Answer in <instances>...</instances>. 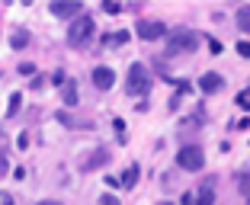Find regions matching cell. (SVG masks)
Wrapping results in <instances>:
<instances>
[{
    "mask_svg": "<svg viewBox=\"0 0 250 205\" xmlns=\"http://www.w3.org/2000/svg\"><path fill=\"white\" fill-rule=\"evenodd\" d=\"M52 13L61 16V20H67V16H81V0H55Z\"/></svg>",
    "mask_w": 250,
    "mask_h": 205,
    "instance_id": "obj_6",
    "label": "cell"
},
{
    "mask_svg": "<svg viewBox=\"0 0 250 205\" xmlns=\"http://www.w3.org/2000/svg\"><path fill=\"white\" fill-rule=\"evenodd\" d=\"M167 36V26L157 20H141L138 22V39H145V42H154V39H164Z\"/></svg>",
    "mask_w": 250,
    "mask_h": 205,
    "instance_id": "obj_5",
    "label": "cell"
},
{
    "mask_svg": "<svg viewBox=\"0 0 250 205\" xmlns=\"http://www.w3.org/2000/svg\"><path fill=\"white\" fill-rule=\"evenodd\" d=\"M202 164H206V154H202V147H196V144H186V147H180L177 151V167H183V170H202Z\"/></svg>",
    "mask_w": 250,
    "mask_h": 205,
    "instance_id": "obj_4",
    "label": "cell"
},
{
    "mask_svg": "<svg viewBox=\"0 0 250 205\" xmlns=\"http://www.w3.org/2000/svg\"><path fill=\"white\" fill-rule=\"evenodd\" d=\"M237 106H241V109H250V90H241V93H237Z\"/></svg>",
    "mask_w": 250,
    "mask_h": 205,
    "instance_id": "obj_17",
    "label": "cell"
},
{
    "mask_svg": "<svg viewBox=\"0 0 250 205\" xmlns=\"http://www.w3.org/2000/svg\"><path fill=\"white\" fill-rule=\"evenodd\" d=\"M112 83H116V74H112V67H96V71H93V87H96V90H109Z\"/></svg>",
    "mask_w": 250,
    "mask_h": 205,
    "instance_id": "obj_8",
    "label": "cell"
},
{
    "mask_svg": "<svg viewBox=\"0 0 250 205\" xmlns=\"http://www.w3.org/2000/svg\"><path fill=\"white\" fill-rule=\"evenodd\" d=\"M202 36L196 29H186V26H177L173 32H167V51L170 55H186V51H196Z\"/></svg>",
    "mask_w": 250,
    "mask_h": 205,
    "instance_id": "obj_1",
    "label": "cell"
},
{
    "mask_svg": "<svg viewBox=\"0 0 250 205\" xmlns=\"http://www.w3.org/2000/svg\"><path fill=\"white\" fill-rule=\"evenodd\" d=\"M234 180H237V189H241L244 196L250 199V167H247V170H241V173H237Z\"/></svg>",
    "mask_w": 250,
    "mask_h": 205,
    "instance_id": "obj_13",
    "label": "cell"
},
{
    "mask_svg": "<svg viewBox=\"0 0 250 205\" xmlns=\"http://www.w3.org/2000/svg\"><path fill=\"white\" fill-rule=\"evenodd\" d=\"M61 96H64V102H67V106H74V102H77V83H71V81H67V83H64V90H61Z\"/></svg>",
    "mask_w": 250,
    "mask_h": 205,
    "instance_id": "obj_14",
    "label": "cell"
},
{
    "mask_svg": "<svg viewBox=\"0 0 250 205\" xmlns=\"http://www.w3.org/2000/svg\"><path fill=\"white\" fill-rule=\"evenodd\" d=\"M103 7H106V13H119V10H122V3H112V0H109V3H103Z\"/></svg>",
    "mask_w": 250,
    "mask_h": 205,
    "instance_id": "obj_20",
    "label": "cell"
},
{
    "mask_svg": "<svg viewBox=\"0 0 250 205\" xmlns=\"http://www.w3.org/2000/svg\"><path fill=\"white\" fill-rule=\"evenodd\" d=\"M39 205H61V202H55V199H48V202H39Z\"/></svg>",
    "mask_w": 250,
    "mask_h": 205,
    "instance_id": "obj_25",
    "label": "cell"
},
{
    "mask_svg": "<svg viewBox=\"0 0 250 205\" xmlns=\"http://www.w3.org/2000/svg\"><path fill=\"white\" fill-rule=\"evenodd\" d=\"M125 93H128V96L151 93V71H147L141 61H135V64L128 67V74H125Z\"/></svg>",
    "mask_w": 250,
    "mask_h": 205,
    "instance_id": "obj_2",
    "label": "cell"
},
{
    "mask_svg": "<svg viewBox=\"0 0 250 205\" xmlns=\"http://www.w3.org/2000/svg\"><path fill=\"white\" fill-rule=\"evenodd\" d=\"M93 32H96L93 16L81 13L77 20H71V29H67V42H71L74 48H83V45H87L90 39H93Z\"/></svg>",
    "mask_w": 250,
    "mask_h": 205,
    "instance_id": "obj_3",
    "label": "cell"
},
{
    "mask_svg": "<svg viewBox=\"0 0 250 205\" xmlns=\"http://www.w3.org/2000/svg\"><path fill=\"white\" fill-rule=\"evenodd\" d=\"M157 205H173V202H157Z\"/></svg>",
    "mask_w": 250,
    "mask_h": 205,
    "instance_id": "obj_26",
    "label": "cell"
},
{
    "mask_svg": "<svg viewBox=\"0 0 250 205\" xmlns=\"http://www.w3.org/2000/svg\"><path fill=\"white\" fill-rule=\"evenodd\" d=\"M103 164H109V151H103V147H100V151L90 154L87 161H81V170H93V167H103Z\"/></svg>",
    "mask_w": 250,
    "mask_h": 205,
    "instance_id": "obj_10",
    "label": "cell"
},
{
    "mask_svg": "<svg viewBox=\"0 0 250 205\" xmlns=\"http://www.w3.org/2000/svg\"><path fill=\"white\" fill-rule=\"evenodd\" d=\"M106 42L109 45H125L128 42V32H112V36H106Z\"/></svg>",
    "mask_w": 250,
    "mask_h": 205,
    "instance_id": "obj_16",
    "label": "cell"
},
{
    "mask_svg": "<svg viewBox=\"0 0 250 205\" xmlns=\"http://www.w3.org/2000/svg\"><path fill=\"white\" fill-rule=\"evenodd\" d=\"M237 55H241V58H250V42H237Z\"/></svg>",
    "mask_w": 250,
    "mask_h": 205,
    "instance_id": "obj_19",
    "label": "cell"
},
{
    "mask_svg": "<svg viewBox=\"0 0 250 205\" xmlns=\"http://www.w3.org/2000/svg\"><path fill=\"white\" fill-rule=\"evenodd\" d=\"M196 205H215V180L208 176L206 183L199 186V192H196Z\"/></svg>",
    "mask_w": 250,
    "mask_h": 205,
    "instance_id": "obj_9",
    "label": "cell"
},
{
    "mask_svg": "<svg viewBox=\"0 0 250 205\" xmlns=\"http://www.w3.org/2000/svg\"><path fill=\"white\" fill-rule=\"evenodd\" d=\"M10 42H13V48H26V42H29V32H13V39H10Z\"/></svg>",
    "mask_w": 250,
    "mask_h": 205,
    "instance_id": "obj_15",
    "label": "cell"
},
{
    "mask_svg": "<svg viewBox=\"0 0 250 205\" xmlns=\"http://www.w3.org/2000/svg\"><path fill=\"white\" fill-rule=\"evenodd\" d=\"M180 205H196V196H192V192H186V196L180 199Z\"/></svg>",
    "mask_w": 250,
    "mask_h": 205,
    "instance_id": "obj_22",
    "label": "cell"
},
{
    "mask_svg": "<svg viewBox=\"0 0 250 205\" xmlns=\"http://www.w3.org/2000/svg\"><path fill=\"white\" fill-rule=\"evenodd\" d=\"M20 100H22L20 93H13V96H10V109H7V116H16V109H20Z\"/></svg>",
    "mask_w": 250,
    "mask_h": 205,
    "instance_id": "obj_18",
    "label": "cell"
},
{
    "mask_svg": "<svg viewBox=\"0 0 250 205\" xmlns=\"http://www.w3.org/2000/svg\"><path fill=\"white\" fill-rule=\"evenodd\" d=\"M199 87H202V93H218V90L225 87V77H221V74H215V71H208V74H202Z\"/></svg>",
    "mask_w": 250,
    "mask_h": 205,
    "instance_id": "obj_7",
    "label": "cell"
},
{
    "mask_svg": "<svg viewBox=\"0 0 250 205\" xmlns=\"http://www.w3.org/2000/svg\"><path fill=\"white\" fill-rule=\"evenodd\" d=\"M135 183H138V164H132V167L119 176V186H125V189H132Z\"/></svg>",
    "mask_w": 250,
    "mask_h": 205,
    "instance_id": "obj_11",
    "label": "cell"
},
{
    "mask_svg": "<svg viewBox=\"0 0 250 205\" xmlns=\"http://www.w3.org/2000/svg\"><path fill=\"white\" fill-rule=\"evenodd\" d=\"M100 205H119L116 196H100Z\"/></svg>",
    "mask_w": 250,
    "mask_h": 205,
    "instance_id": "obj_23",
    "label": "cell"
},
{
    "mask_svg": "<svg viewBox=\"0 0 250 205\" xmlns=\"http://www.w3.org/2000/svg\"><path fill=\"white\" fill-rule=\"evenodd\" d=\"M234 20H237V29L241 32H250V7H237Z\"/></svg>",
    "mask_w": 250,
    "mask_h": 205,
    "instance_id": "obj_12",
    "label": "cell"
},
{
    "mask_svg": "<svg viewBox=\"0 0 250 205\" xmlns=\"http://www.w3.org/2000/svg\"><path fill=\"white\" fill-rule=\"evenodd\" d=\"M208 48H212V55H221V42H215V39H208Z\"/></svg>",
    "mask_w": 250,
    "mask_h": 205,
    "instance_id": "obj_21",
    "label": "cell"
},
{
    "mask_svg": "<svg viewBox=\"0 0 250 205\" xmlns=\"http://www.w3.org/2000/svg\"><path fill=\"white\" fill-rule=\"evenodd\" d=\"M0 205H13V196L10 192H0Z\"/></svg>",
    "mask_w": 250,
    "mask_h": 205,
    "instance_id": "obj_24",
    "label": "cell"
}]
</instances>
